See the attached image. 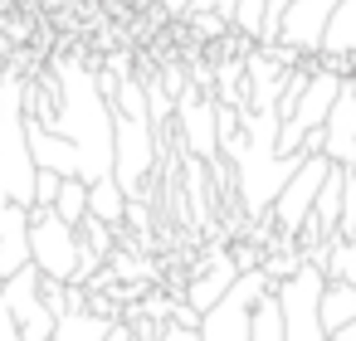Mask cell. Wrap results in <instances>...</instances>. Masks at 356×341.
<instances>
[{
	"label": "cell",
	"instance_id": "obj_1",
	"mask_svg": "<svg viewBox=\"0 0 356 341\" xmlns=\"http://www.w3.org/2000/svg\"><path fill=\"white\" fill-rule=\"evenodd\" d=\"M54 117L44 127H54L74 151H79V181L98 185L113 176V98L103 93L98 74L83 69L79 59H59L54 64Z\"/></svg>",
	"mask_w": 356,
	"mask_h": 341
},
{
	"label": "cell",
	"instance_id": "obj_2",
	"mask_svg": "<svg viewBox=\"0 0 356 341\" xmlns=\"http://www.w3.org/2000/svg\"><path fill=\"white\" fill-rule=\"evenodd\" d=\"M156 166V127L152 113H118L113 108V176L127 200H142V185Z\"/></svg>",
	"mask_w": 356,
	"mask_h": 341
},
{
	"label": "cell",
	"instance_id": "obj_3",
	"mask_svg": "<svg viewBox=\"0 0 356 341\" xmlns=\"http://www.w3.org/2000/svg\"><path fill=\"white\" fill-rule=\"evenodd\" d=\"M327 176H332V161H327V156H302V166L293 171V181L283 185V195H278L273 210H268V229H273L268 244H298V234L307 229L312 205H317ZM268 244H264V249H268Z\"/></svg>",
	"mask_w": 356,
	"mask_h": 341
},
{
	"label": "cell",
	"instance_id": "obj_4",
	"mask_svg": "<svg viewBox=\"0 0 356 341\" xmlns=\"http://www.w3.org/2000/svg\"><path fill=\"white\" fill-rule=\"evenodd\" d=\"M273 292V278L264 268H249L234 278V288L200 317V341H249V322H254V307Z\"/></svg>",
	"mask_w": 356,
	"mask_h": 341
},
{
	"label": "cell",
	"instance_id": "obj_5",
	"mask_svg": "<svg viewBox=\"0 0 356 341\" xmlns=\"http://www.w3.org/2000/svg\"><path fill=\"white\" fill-rule=\"evenodd\" d=\"M322 288H327V273L312 268V263H302L288 283H273L288 341H327V331H322Z\"/></svg>",
	"mask_w": 356,
	"mask_h": 341
},
{
	"label": "cell",
	"instance_id": "obj_6",
	"mask_svg": "<svg viewBox=\"0 0 356 341\" xmlns=\"http://www.w3.org/2000/svg\"><path fill=\"white\" fill-rule=\"evenodd\" d=\"M79 229L64 224L54 210H30V263L49 278V283H74L79 273Z\"/></svg>",
	"mask_w": 356,
	"mask_h": 341
},
{
	"label": "cell",
	"instance_id": "obj_7",
	"mask_svg": "<svg viewBox=\"0 0 356 341\" xmlns=\"http://www.w3.org/2000/svg\"><path fill=\"white\" fill-rule=\"evenodd\" d=\"M215 113H220L215 93H200V88H191V83L176 93L181 142H186V151H191L195 161H210V166H220V127H215Z\"/></svg>",
	"mask_w": 356,
	"mask_h": 341
},
{
	"label": "cell",
	"instance_id": "obj_8",
	"mask_svg": "<svg viewBox=\"0 0 356 341\" xmlns=\"http://www.w3.org/2000/svg\"><path fill=\"white\" fill-rule=\"evenodd\" d=\"M40 283H44V273H40L35 263H25L15 278H6V288H0V297L10 302L15 326H20L25 341H49V336H54V312H49L44 292H40Z\"/></svg>",
	"mask_w": 356,
	"mask_h": 341
},
{
	"label": "cell",
	"instance_id": "obj_9",
	"mask_svg": "<svg viewBox=\"0 0 356 341\" xmlns=\"http://www.w3.org/2000/svg\"><path fill=\"white\" fill-rule=\"evenodd\" d=\"M337 6L341 0H293L288 15H283V30H278V44L302 54V59H322V40H327Z\"/></svg>",
	"mask_w": 356,
	"mask_h": 341
},
{
	"label": "cell",
	"instance_id": "obj_10",
	"mask_svg": "<svg viewBox=\"0 0 356 341\" xmlns=\"http://www.w3.org/2000/svg\"><path fill=\"white\" fill-rule=\"evenodd\" d=\"M234 278H239V263L229 258V249H210V258H205V263L191 273V283L181 288V302L205 317V312L234 288Z\"/></svg>",
	"mask_w": 356,
	"mask_h": 341
},
{
	"label": "cell",
	"instance_id": "obj_11",
	"mask_svg": "<svg viewBox=\"0 0 356 341\" xmlns=\"http://www.w3.org/2000/svg\"><path fill=\"white\" fill-rule=\"evenodd\" d=\"M322 156L341 171L356 166V83L346 78V88L337 93L327 122H322Z\"/></svg>",
	"mask_w": 356,
	"mask_h": 341
},
{
	"label": "cell",
	"instance_id": "obj_12",
	"mask_svg": "<svg viewBox=\"0 0 356 341\" xmlns=\"http://www.w3.org/2000/svg\"><path fill=\"white\" fill-rule=\"evenodd\" d=\"M25 132H30V156H35V171H54L64 181H79V151L44 122L25 117Z\"/></svg>",
	"mask_w": 356,
	"mask_h": 341
},
{
	"label": "cell",
	"instance_id": "obj_13",
	"mask_svg": "<svg viewBox=\"0 0 356 341\" xmlns=\"http://www.w3.org/2000/svg\"><path fill=\"white\" fill-rule=\"evenodd\" d=\"M127 205H132V200L122 195L118 176L88 185V219H98V224H108V229H122V224H127Z\"/></svg>",
	"mask_w": 356,
	"mask_h": 341
},
{
	"label": "cell",
	"instance_id": "obj_14",
	"mask_svg": "<svg viewBox=\"0 0 356 341\" xmlns=\"http://www.w3.org/2000/svg\"><path fill=\"white\" fill-rule=\"evenodd\" d=\"M351 322H356V288L341 283V278H327V288H322V331H327V341H332V331H341Z\"/></svg>",
	"mask_w": 356,
	"mask_h": 341
},
{
	"label": "cell",
	"instance_id": "obj_15",
	"mask_svg": "<svg viewBox=\"0 0 356 341\" xmlns=\"http://www.w3.org/2000/svg\"><path fill=\"white\" fill-rule=\"evenodd\" d=\"M108 326H113V322L93 317L88 307H83V312H59L49 341H108Z\"/></svg>",
	"mask_w": 356,
	"mask_h": 341
},
{
	"label": "cell",
	"instance_id": "obj_16",
	"mask_svg": "<svg viewBox=\"0 0 356 341\" xmlns=\"http://www.w3.org/2000/svg\"><path fill=\"white\" fill-rule=\"evenodd\" d=\"M249 341H288V336H283V307H278V297H273V292H268V297L254 307Z\"/></svg>",
	"mask_w": 356,
	"mask_h": 341
},
{
	"label": "cell",
	"instance_id": "obj_17",
	"mask_svg": "<svg viewBox=\"0 0 356 341\" xmlns=\"http://www.w3.org/2000/svg\"><path fill=\"white\" fill-rule=\"evenodd\" d=\"M54 215L79 229V224L88 219V181H64V190H59V200H54Z\"/></svg>",
	"mask_w": 356,
	"mask_h": 341
},
{
	"label": "cell",
	"instance_id": "obj_18",
	"mask_svg": "<svg viewBox=\"0 0 356 341\" xmlns=\"http://www.w3.org/2000/svg\"><path fill=\"white\" fill-rule=\"evenodd\" d=\"M264 15H268V0H239V10H234V35L249 40V44H259Z\"/></svg>",
	"mask_w": 356,
	"mask_h": 341
},
{
	"label": "cell",
	"instance_id": "obj_19",
	"mask_svg": "<svg viewBox=\"0 0 356 341\" xmlns=\"http://www.w3.org/2000/svg\"><path fill=\"white\" fill-rule=\"evenodd\" d=\"M327 278H341V283H351V288H356V239H332Z\"/></svg>",
	"mask_w": 356,
	"mask_h": 341
},
{
	"label": "cell",
	"instance_id": "obj_20",
	"mask_svg": "<svg viewBox=\"0 0 356 341\" xmlns=\"http://www.w3.org/2000/svg\"><path fill=\"white\" fill-rule=\"evenodd\" d=\"M59 190H64V176H54V171H40V176H35V205H40V210H54Z\"/></svg>",
	"mask_w": 356,
	"mask_h": 341
},
{
	"label": "cell",
	"instance_id": "obj_21",
	"mask_svg": "<svg viewBox=\"0 0 356 341\" xmlns=\"http://www.w3.org/2000/svg\"><path fill=\"white\" fill-rule=\"evenodd\" d=\"M156 341H200V326H186V322H166Z\"/></svg>",
	"mask_w": 356,
	"mask_h": 341
},
{
	"label": "cell",
	"instance_id": "obj_22",
	"mask_svg": "<svg viewBox=\"0 0 356 341\" xmlns=\"http://www.w3.org/2000/svg\"><path fill=\"white\" fill-rule=\"evenodd\" d=\"M0 341H25L20 336V326H15V312H10V302L0 297Z\"/></svg>",
	"mask_w": 356,
	"mask_h": 341
},
{
	"label": "cell",
	"instance_id": "obj_23",
	"mask_svg": "<svg viewBox=\"0 0 356 341\" xmlns=\"http://www.w3.org/2000/svg\"><path fill=\"white\" fill-rule=\"evenodd\" d=\"M195 6V0H161V15H176V20H186V10Z\"/></svg>",
	"mask_w": 356,
	"mask_h": 341
},
{
	"label": "cell",
	"instance_id": "obj_24",
	"mask_svg": "<svg viewBox=\"0 0 356 341\" xmlns=\"http://www.w3.org/2000/svg\"><path fill=\"white\" fill-rule=\"evenodd\" d=\"M332 341H356V322H351V326H341V331H332Z\"/></svg>",
	"mask_w": 356,
	"mask_h": 341
}]
</instances>
